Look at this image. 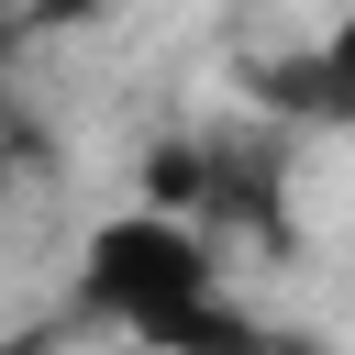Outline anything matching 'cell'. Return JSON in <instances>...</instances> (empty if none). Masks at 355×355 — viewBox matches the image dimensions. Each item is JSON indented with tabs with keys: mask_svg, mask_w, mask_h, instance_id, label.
Instances as JSON below:
<instances>
[{
	"mask_svg": "<svg viewBox=\"0 0 355 355\" xmlns=\"http://www.w3.org/2000/svg\"><path fill=\"white\" fill-rule=\"evenodd\" d=\"M222 300V266H211V233L189 222H155V211H122L89 233V266H78V311L89 322H122L133 344L166 333L178 311Z\"/></svg>",
	"mask_w": 355,
	"mask_h": 355,
	"instance_id": "6da1fadb",
	"label": "cell"
},
{
	"mask_svg": "<svg viewBox=\"0 0 355 355\" xmlns=\"http://www.w3.org/2000/svg\"><path fill=\"white\" fill-rule=\"evenodd\" d=\"M144 211L200 233V211H211V133H166V144H144Z\"/></svg>",
	"mask_w": 355,
	"mask_h": 355,
	"instance_id": "7a4b0ae2",
	"label": "cell"
},
{
	"mask_svg": "<svg viewBox=\"0 0 355 355\" xmlns=\"http://www.w3.org/2000/svg\"><path fill=\"white\" fill-rule=\"evenodd\" d=\"M144 355H266V322L233 311V300H200V311H178L166 333H144Z\"/></svg>",
	"mask_w": 355,
	"mask_h": 355,
	"instance_id": "3957f363",
	"label": "cell"
},
{
	"mask_svg": "<svg viewBox=\"0 0 355 355\" xmlns=\"http://www.w3.org/2000/svg\"><path fill=\"white\" fill-rule=\"evenodd\" d=\"M311 122H344L355 133V11L311 44Z\"/></svg>",
	"mask_w": 355,
	"mask_h": 355,
	"instance_id": "277c9868",
	"label": "cell"
},
{
	"mask_svg": "<svg viewBox=\"0 0 355 355\" xmlns=\"http://www.w3.org/2000/svg\"><path fill=\"white\" fill-rule=\"evenodd\" d=\"M266 355H322V344H311V333H277V322H266Z\"/></svg>",
	"mask_w": 355,
	"mask_h": 355,
	"instance_id": "5b68a950",
	"label": "cell"
},
{
	"mask_svg": "<svg viewBox=\"0 0 355 355\" xmlns=\"http://www.w3.org/2000/svg\"><path fill=\"white\" fill-rule=\"evenodd\" d=\"M0 355H44V333H11V344H0Z\"/></svg>",
	"mask_w": 355,
	"mask_h": 355,
	"instance_id": "8992f818",
	"label": "cell"
}]
</instances>
